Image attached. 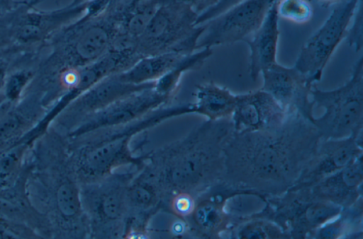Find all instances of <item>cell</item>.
Returning a JSON list of instances; mask_svg holds the SVG:
<instances>
[{"label":"cell","mask_w":363,"mask_h":239,"mask_svg":"<svg viewBox=\"0 0 363 239\" xmlns=\"http://www.w3.org/2000/svg\"><path fill=\"white\" fill-rule=\"evenodd\" d=\"M155 81L132 84L122 81L118 74L100 80L73 100L55 119L66 136L83 121L116 100L155 85Z\"/></svg>","instance_id":"cell-14"},{"label":"cell","mask_w":363,"mask_h":239,"mask_svg":"<svg viewBox=\"0 0 363 239\" xmlns=\"http://www.w3.org/2000/svg\"><path fill=\"white\" fill-rule=\"evenodd\" d=\"M2 99H3L2 97L0 96V107H1V103Z\"/></svg>","instance_id":"cell-35"},{"label":"cell","mask_w":363,"mask_h":239,"mask_svg":"<svg viewBox=\"0 0 363 239\" xmlns=\"http://www.w3.org/2000/svg\"><path fill=\"white\" fill-rule=\"evenodd\" d=\"M169 200L159 178L145 161L128 187L125 238L147 237L150 221L161 209L167 211Z\"/></svg>","instance_id":"cell-13"},{"label":"cell","mask_w":363,"mask_h":239,"mask_svg":"<svg viewBox=\"0 0 363 239\" xmlns=\"http://www.w3.org/2000/svg\"><path fill=\"white\" fill-rule=\"evenodd\" d=\"M320 5L323 7L327 8L330 6H333L336 3H337L340 0H315Z\"/></svg>","instance_id":"cell-33"},{"label":"cell","mask_w":363,"mask_h":239,"mask_svg":"<svg viewBox=\"0 0 363 239\" xmlns=\"http://www.w3.org/2000/svg\"><path fill=\"white\" fill-rule=\"evenodd\" d=\"M261 74V89L269 93L287 112L298 113L312 122L314 104L310 96L313 84L304 74L294 66L289 67L278 62Z\"/></svg>","instance_id":"cell-15"},{"label":"cell","mask_w":363,"mask_h":239,"mask_svg":"<svg viewBox=\"0 0 363 239\" xmlns=\"http://www.w3.org/2000/svg\"><path fill=\"white\" fill-rule=\"evenodd\" d=\"M130 165L92 182L80 185V199L89 238H125L128 223V185L142 167Z\"/></svg>","instance_id":"cell-5"},{"label":"cell","mask_w":363,"mask_h":239,"mask_svg":"<svg viewBox=\"0 0 363 239\" xmlns=\"http://www.w3.org/2000/svg\"><path fill=\"white\" fill-rule=\"evenodd\" d=\"M26 147L22 144L0 152V192L12 185Z\"/></svg>","instance_id":"cell-24"},{"label":"cell","mask_w":363,"mask_h":239,"mask_svg":"<svg viewBox=\"0 0 363 239\" xmlns=\"http://www.w3.org/2000/svg\"><path fill=\"white\" fill-rule=\"evenodd\" d=\"M345 39L350 47L359 52L363 46V13L362 0L358 4L350 24L347 30Z\"/></svg>","instance_id":"cell-27"},{"label":"cell","mask_w":363,"mask_h":239,"mask_svg":"<svg viewBox=\"0 0 363 239\" xmlns=\"http://www.w3.org/2000/svg\"><path fill=\"white\" fill-rule=\"evenodd\" d=\"M237 95L215 83L206 82L196 86L194 113L208 120L230 118L236 103Z\"/></svg>","instance_id":"cell-21"},{"label":"cell","mask_w":363,"mask_h":239,"mask_svg":"<svg viewBox=\"0 0 363 239\" xmlns=\"http://www.w3.org/2000/svg\"><path fill=\"white\" fill-rule=\"evenodd\" d=\"M277 0H243L204 23L197 49L233 44L250 37Z\"/></svg>","instance_id":"cell-11"},{"label":"cell","mask_w":363,"mask_h":239,"mask_svg":"<svg viewBox=\"0 0 363 239\" xmlns=\"http://www.w3.org/2000/svg\"><path fill=\"white\" fill-rule=\"evenodd\" d=\"M172 98L157 91L155 85L133 92L86 118L66 137L72 140L94 132L128 124L169 105Z\"/></svg>","instance_id":"cell-12"},{"label":"cell","mask_w":363,"mask_h":239,"mask_svg":"<svg viewBox=\"0 0 363 239\" xmlns=\"http://www.w3.org/2000/svg\"><path fill=\"white\" fill-rule=\"evenodd\" d=\"M186 54L170 51L158 54L143 57L128 69L118 73L120 78L132 84L154 82L173 69Z\"/></svg>","instance_id":"cell-22"},{"label":"cell","mask_w":363,"mask_h":239,"mask_svg":"<svg viewBox=\"0 0 363 239\" xmlns=\"http://www.w3.org/2000/svg\"><path fill=\"white\" fill-rule=\"evenodd\" d=\"M197 17L198 14L185 4H160L135 40V52L141 57L170 51L186 54L195 52L205 29L204 24H196Z\"/></svg>","instance_id":"cell-7"},{"label":"cell","mask_w":363,"mask_h":239,"mask_svg":"<svg viewBox=\"0 0 363 239\" xmlns=\"http://www.w3.org/2000/svg\"><path fill=\"white\" fill-rule=\"evenodd\" d=\"M232 187L220 181L196 197L192 213L185 218V234L197 238H216L233 223L225 210Z\"/></svg>","instance_id":"cell-16"},{"label":"cell","mask_w":363,"mask_h":239,"mask_svg":"<svg viewBox=\"0 0 363 239\" xmlns=\"http://www.w3.org/2000/svg\"><path fill=\"white\" fill-rule=\"evenodd\" d=\"M31 232H28L26 226L19 222L0 216V238H26L33 237Z\"/></svg>","instance_id":"cell-28"},{"label":"cell","mask_w":363,"mask_h":239,"mask_svg":"<svg viewBox=\"0 0 363 239\" xmlns=\"http://www.w3.org/2000/svg\"><path fill=\"white\" fill-rule=\"evenodd\" d=\"M91 1H92V0H72V2L70 4H69L68 5L70 6H79V5L87 4L88 2Z\"/></svg>","instance_id":"cell-34"},{"label":"cell","mask_w":363,"mask_h":239,"mask_svg":"<svg viewBox=\"0 0 363 239\" xmlns=\"http://www.w3.org/2000/svg\"><path fill=\"white\" fill-rule=\"evenodd\" d=\"M242 1L243 0H218L215 5L198 16L196 24L199 25L206 23Z\"/></svg>","instance_id":"cell-29"},{"label":"cell","mask_w":363,"mask_h":239,"mask_svg":"<svg viewBox=\"0 0 363 239\" xmlns=\"http://www.w3.org/2000/svg\"><path fill=\"white\" fill-rule=\"evenodd\" d=\"M18 50V47L13 45L0 52V96L11 64Z\"/></svg>","instance_id":"cell-30"},{"label":"cell","mask_w":363,"mask_h":239,"mask_svg":"<svg viewBox=\"0 0 363 239\" xmlns=\"http://www.w3.org/2000/svg\"><path fill=\"white\" fill-rule=\"evenodd\" d=\"M279 20L275 1L260 26L243 40L250 50L249 74L253 81L264 69L278 62Z\"/></svg>","instance_id":"cell-20"},{"label":"cell","mask_w":363,"mask_h":239,"mask_svg":"<svg viewBox=\"0 0 363 239\" xmlns=\"http://www.w3.org/2000/svg\"><path fill=\"white\" fill-rule=\"evenodd\" d=\"M233 132L230 118L207 119L184 137L147 152L145 163L169 199L179 192L196 197L223 180L224 148Z\"/></svg>","instance_id":"cell-2"},{"label":"cell","mask_w":363,"mask_h":239,"mask_svg":"<svg viewBox=\"0 0 363 239\" xmlns=\"http://www.w3.org/2000/svg\"><path fill=\"white\" fill-rule=\"evenodd\" d=\"M312 101L324 110L312 122L322 139L362 137L363 128V57L354 63L350 79L329 91L313 86Z\"/></svg>","instance_id":"cell-6"},{"label":"cell","mask_w":363,"mask_h":239,"mask_svg":"<svg viewBox=\"0 0 363 239\" xmlns=\"http://www.w3.org/2000/svg\"><path fill=\"white\" fill-rule=\"evenodd\" d=\"M122 12L113 2L99 15L85 10L82 16L58 30L45 43L40 69L53 74L98 60L110 49L119 30Z\"/></svg>","instance_id":"cell-4"},{"label":"cell","mask_w":363,"mask_h":239,"mask_svg":"<svg viewBox=\"0 0 363 239\" xmlns=\"http://www.w3.org/2000/svg\"><path fill=\"white\" fill-rule=\"evenodd\" d=\"M196 197L187 192H179L172 195L169 199L167 211L179 218H185L193 211Z\"/></svg>","instance_id":"cell-26"},{"label":"cell","mask_w":363,"mask_h":239,"mask_svg":"<svg viewBox=\"0 0 363 239\" xmlns=\"http://www.w3.org/2000/svg\"><path fill=\"white\" fill-rule=\"evenodd\" d=\"M158 4L176 1L189 6L198 16L216 4L218 0H156Z\"/></svg>","instance_id":"cell-31"},{"label":"cell","mask_w":363,"mask_h":239,"mask_svg":"<svg viewBox=\"0 0 363 239\" xmlns=\"http://www.w3.org/2000/svg\"><path fill=\"white\" fill-rule=\"evenodd\" d=\"M321 139L313 122L295 112L274 129L234 132L224 148L223 181L237 189L279 196L296 182Z\"/></svg>","instance_id":"cell-1"},{"label":"cell","mask_w":363,"mask_h":239,"mask_svg":"<svg viewBox=\"0 0 363 239\" xmlns=\"http://www.w3.org/2000/svg\"><path fill=\"white\" fill-rule=\"evenodd\" d=\"M189 113L187 103L161 107L128 124L68 140L71 161L79 184L99 180L124 165L141 166L147 153L135 155L133 138L162 122Z\"/></svg>","instance_id":"cell-3"},{"label":"cell","mask_w":363,"mask_h":239,"mask_svg":"<svg viewBox=\"0 0 363 239\" xmlns=\"http://www.w3.org/2000/svg\"><path fill=\"white\" fill-rule=\"evenodd\" d=\"M362 138L321 139L296 182L289 189L310 187L347 165L362 154Z\"/></svg>","instance_id":"cell-17"},{"label":"cell","mask_w":363,"mask_h":239,"mask_svg":"<svg viewBox=\"0 0 363 239\" xmlns=\"http://www.w3.org/2000/svg\"><path fill=\"white\" fill-rule=\"evenodd\" d=\"M263 217L277 223L288 237L304 238L337 218L344 208L317 197L308 187L289 189L269 197Z\"/></svg>","instance_id":"cell-8"},{"label":"cell","mask_w":363,"mask_h":239,"mask_svg":"<svg viewBox=\"0 0 363 239\" xmlns=\"http://www.w3.org/2000/svg\"><path fill=\"white\" fill-rule=\"evenodd\" d=\"M362 0H340L320 27L301 48L294 66L314 84L319 81L333 54L345 39Z\"/></svg>","instance_id":"cell-9"},{"label":"cell","mask_w":363,"mask_h":239,"mask_svg":"<svg viewBox=\"0 0 363 239\" xmlns=\"http://www.w3.org/2000/svg\"><path fill=\"white\" fill-rule=\"evenodd\" d=\"M237 228L234 231L237 238H287L281 228L272 221L264 217H255L253 220Z\"/></svg>","instance_id":"cell-23"},{"label":"cell","mask_w":363,"mask_h":239,"mask_svg":"<svg viewBox=\"0 0 363 239\" xmlns=\"http://www.w3.org/2000/svg\"><path fill=\"white\" fill-rule=\"evenodd\" d=\"M289 112L262 89L237 95L230 117L234 132L267 130L279 127Z\"/></svg>","instance_id":"cell-18"},{"label":"cell","mask_w":363,"mask_h":239,"mask_svg":"<svg viewBox=\"0 0 363 239\" xmlns=\"http://www.w3.org/2000/svg\"><path fill=\"white\" fill-rule=\"evenodd\" d=\"M43 0H24L13 11L11 30L14 45L33 48L45 45L51 37L85 12L87 4L54 10L35 8Z\"/></svg>","instance_id":"cell-10"},{"label":"cell","mask_w":363,"mask_h":239,"mask_svg":"<svg viewBox=\"0 0 363 239\" xmlns=\"http://www.w3.org/2000/svg\"><path fill=\"white\" fill-rule=\"evenodd\" d=\"M362 154L341 170L307 187L317 197L345 209L362 198Z\"/></svg>","instance_id":"cell-19"},{"label":"cell","mask_w":363,"mask_h":239,"mask_svg":"<svg viewBox=\"0 0 363 239\" xmlns=\"http://www.w3.org/2000/svg\"><path fill=\"white\" fill-rule=\"evenodd\" d=\"M276 10L279 18L298 25L308 23L314 13L310 0H277Z\"/></svg>","instance_id":"cell-25"},{"label":"cell","mask_w":363,"mask_h":239,"mask_svg":"<svg viewBox=\"0 0 363 239\" xmlns=\"http://www.w3.org/2000/svg\"><path fill=\"white\" fill-rule=\"evenodd\" d=\"M23 1L24 0H0V16L15 10Z\"/></svg>","instance_id":"cell-32"}]
</instances>
